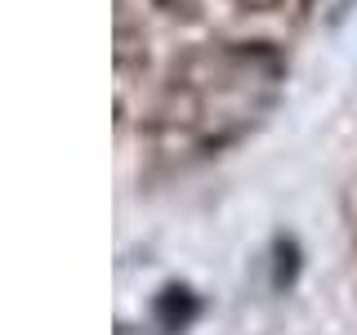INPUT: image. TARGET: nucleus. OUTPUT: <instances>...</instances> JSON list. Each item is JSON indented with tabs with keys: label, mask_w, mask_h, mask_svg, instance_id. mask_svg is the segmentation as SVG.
I'll return each instance as SVG.
<instances>
[{
	"label": "nucleus",
	"mask_w": 357,
	"mask_h": 335,
	"mask_svg": "<svg viewBox=\"0 0 357 335\" xmlns=\"http://www.w3.org/2000/svg\"><path fill=\"white\" fill-rule=\"evenodd\" d=\"M241 5H250V9H273L277 0H241Z\"/></svg>",
	"instance_id": "obj_1"
}]
</instances>
